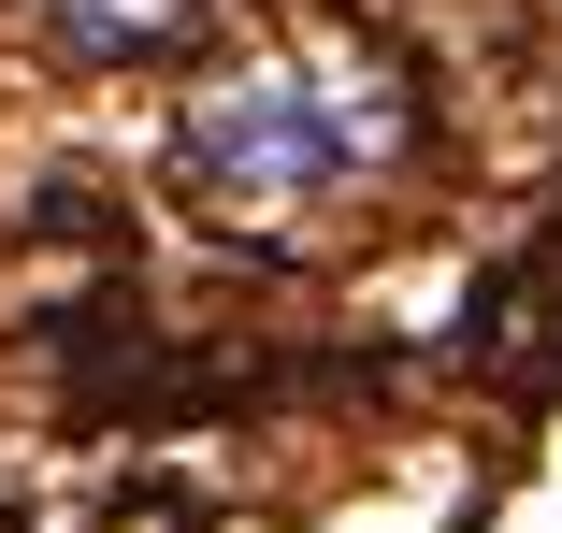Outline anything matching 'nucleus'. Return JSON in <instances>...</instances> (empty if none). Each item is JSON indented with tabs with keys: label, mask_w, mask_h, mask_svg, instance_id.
<instances>
[{
	"label": "nucleus",
	"mask_w": 562,
	"mask_h": 533,
	"mask_svg": "<svg viewBox=\"0 0 562 533\" xmlns=\"http://www.w3.org/2000/svg\"><path fill=\"white\" fill-rule=\"evenodd\" d=\"M432 101L390 30L361 15H274L173 101V202L216 246H331L361 202L404 188Z\"/></svg>",
	"instance_id": "f257e3e1"
},
{
	"label": "nucleus",
	"mask_w": 562,
	"mask_h": 533,
	"mask_svg": "<svg viewBox=\"0 0 562 533\" xmlns=\"http://www.w3.org/2000/svg\"><path fill=\"white\" fill-rule=\"evenodd\" d=\"M44 15V44L58 58H87V72H131V58H173L216 0H30Z\"/></svg>",
	"instance_id": "f03ea898"
},
{
	"label": "nucleus",
	"mask_w": 562,
	"mask_h": 533,
	"mask_svg": "<svg viewBox=\"0 0 562 533\" xmlns=\"http://www.w3.org/2000/svg\"><path fill=\"white\" fill-rule=\"evenodd\" d=\"M548 303H562V260H548Z\"/></svg>",
	"instance_id": "7ed1b4c3"
}]
</instances>
